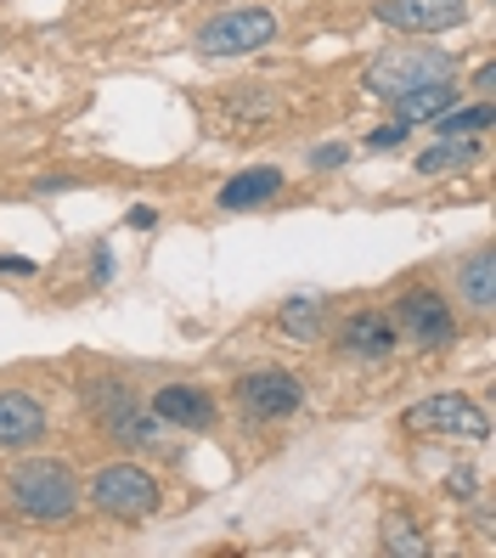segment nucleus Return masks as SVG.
Here are the masks:
<instances>
[{
  "instance_id": "nucleus-16",
  "label": "nucleus",
  "mask_w": 496,
  "mask_h": 558,
  "mask_svg": "<svg viewBox=\"0 0 496 558\" xmlns=\"http://www.w3.org/2000/svg\"><path fill=\"white\" fill-rule=\"evenodd\" d=\"M480 158V142L474 136H440L428 153H418V175H446V170H469Z\"/></svg>"
},
{
  "instance_id": "nucleus-13",
  "label": "nucleus",
  "mask_w": 496,
  "mask_h": 558,
  "mask_svg": "<svg viewBox=\"0 0 496 558\" xmlns=\"http://www.w3.org/2000/svg\"><path fill=\"white\" fill-rule=\"evenodd\" d=\"M277 192H282V170H271V163H259V170L231 175V181L215 192V204H220V209H259L266 198H277Z\"/></svg>"
},
{
  "instance_id": "nucleus-3",
  "label": "nucleus",
  "mask_w": 496,
  "mask_h": 558,
  "mask_svg": "<svg viewBox=\"0 0 496 558\" xmlns=\"http://www.w3.org/2000/svg\"><path fill=\"white\" fill-rule=\"evenodd\" d=\"M85 497L96 502V513L124 519V524H142V519L158 513L164 485H158V474H147L142 463H108L102 474L85 485Z\"/></svg>"
},
{
  "instance_id": "nucleus-23",
  "label": "nucleus",
  "mask_w": 496,
  "mask_h": 558,
  "mask_svg": "<svg viewBox=\"0 0 496 558\" xmlns=\"http://www.w3.org/2000/svg\"><path fill=\"white\" fill-rule=\"evenodd\" d=\"M124 220L136 226V232H153V226H158V209H147V204H142V209H130Z\"/></svg>"
},
{
  "instance_id": "nucleus-9",
  "label": "nucleus",
  "mask_w": 496,
  "mask_h": 558,
  "mask_svg": "<svg viewBox=\"0 0 496 558\" xmlns=\"http://www.w3.org/2000/svg\"><path fill=\"white\" fill-rule=\"evenodd\" d=\"M238 401H243V412L249 417H293V412H300L305 407V389H300V378H293V373H249L243 384H238Z\"/></svg>"
},
{
  "instance_id": "nucleus-4",
  "label": "nucleus",
  "mask_w": 496,
  "mask_h": 558,
  "mask_svg": "<svg viewBox=\"0 0 496 558\" xmlns=\"http://www.w3.org/2000/svg\"><path fill=\"white\" fill-rule=\"evenodd\" d=\"M277 40V12L266 7H238V12H220L197 28V51L204 57H249L259 46Z\"/></svg>"
},
{
  "instance_id": "nucleus-18",
  "label": "nucleus",
  "mask_w": 496,
  "mask_h": 558,
  "mask_svg": "<svg viewBox=\"0 0 496 558\" xmlns=\"http://www.w3.org/2000/svg\"><path fill=\"white\" fill-rule=\"evenodd\" d=\"M440 130V136H474V130H491L496 124V108L491 102H480V108H446L440 119H428Z\"/></svg>"
},
{
  "instance_id": "nucleus-20",
  "label": "nucleus",
  "mask_w": 496,
  "mask_h": 558,
  "mask_svg": "<svg viewBox=\"0 0 496 558\" xmlns=\"http://www.w3.org/2000/svg\"><path fill=\"white\" fill-rule=\"evenodd\" d=\"M344 158H350V153H344L339 142H327V147H311V163H316V170H339Z\"/></svg>"
},
{
  "instance_id": "nucleus-24",
  "label": "nucleus",
  "mask_w": 496,
  "mask_h": 558,
  "mask_svg": "<svg viewBox=\"0 0 496 558\" xmlns=\"http://www.w3.org/2000/svg\"><path fill=\"white\" fill-rule=\"evenodd\" d=\"M451 497H474V474H469V469L451 474Z\"/></svg>"
},
{
  "instance_id": "nucleus-14",
  "label": "nucleus",
  "mask_w": 496,
  "mask_h": 558,
  "mask_svg": "<svg viewBox=\"0 0 496 558\" xmlns=\"http://www.w3.org/2000/svg\"><path fill=\"white\" fill-rule=\"evenodd\" d=\"M446 108H457V85L451 80H435V85H418V90L395 96V119L401 124H428V119H440Z\"/></svg>"
},
{
  "instance_id": "nucleus-2",
  "label": "nucleus",
  "mask_w": 496,
  "mask_h": 558,
  "mask_svg": "<svg viewBox=\"0 0 496 558\" xmlns=\"http://www.w3.org/2000/svg\"><path fill=\"white\" fill-rule=\"evenodd\" d=\"M457 74V57L440 51V46H389L367 62V85L373 96L395 102L401 90H418V85H435V80H451Z\"/></svg>"
},
{
  "instance_id": "nucleus-15",
  "label": "nucleus",
  "mask_w": 496,
  "mask_h": 558,
  "mask_svg": "<svg viewBox=\"0 0 496 558\" xmlns=\"http://www.w3.org/2000/svg\"><path fill=\"white\" fill-rule=\"evenodd\" d=\"M457 293H462V305L480 311V316H491V311H496V259H491V248H480V254L469 259V266H462Z\"/></svg>"
},
{
  "instance_id": "nucleus-10",
  "label": "nucleus",
  "mask_w": 496,
  "mask_h": 558,
  "mask_svg": "<svg viewBox=\"0 0 496 558\" xmlns=\"http://www.w3.org/2000/svg\"><path fill=\"white\" fill-rule=\"evenodd\" d=\"M153 417L170 429H215V396L197 384H164L153 396Z\"/></svg>"
},
{
  "instance_id": "nucleus-21",
  "label": "nucleus",
  "mask_w": 496,
  "mask_h": 558,
  "mask_svg": "<svg viewBox=\"0 0 496 558\" xmlns=\"http://www.w3.org/2000/svg\"><path fill=\"white\" fill-rule=\"evenodd\" d=\"M401 136H407V124L395 119V124H384V130H378V136H373L367 147H395V142H401Z\"/></svg>"
},
{
  "instance_id": "nucleus-12",
  "label": "nucleus",
  "mask_w": 496,
  "mask_h": 558,
  "mask_svg": "<svg viewBox=\"0 0 496 558\" xmlns=\"http://www.w3.org/2000/svg\"><path fill=\"white\" fill-rule=\"evenodd\" d=\"M339 350L355 355V361H384L395 350V322L384 311H355L339 333Z\"/></svg>"
},
{
  "instance_id": "nucleus-19",
  "label": "nucleus",
  "mask_w": 496,
  "mask_h": 558,
  "mask_svg": "<svg viewBox=\"0 0 496 558\" xmlns=\"http://www.w3.org/2000/svg\"><path fill=\"white\" fill-rule=\"evenodd\" d=\"M384 553H395V558H423V553H428V542L418 536V524H412V519L384 513Z\"/></svg>"
},
{
  "instance_id": "nucleus-8",
  "label": "nucleus",
  "mask_w": 496,
  "mask_h": 558,
  "mask_svg": "<svg viewBox=\"0 0 496 558\" xmlns=\"http://www.w3.org/2000/svg\"><path fill=\"white\" fill-rule=\"evenodd\" d=\"M395 333H407L412 344H428V350H440V344H451V333H457V322H451V311H446V300L440 293H428V288H418V293H401L395 300Z\"/></svg>"
},
{
  "instance_id": "nucleus-6",
  "label": "nucleus",
  "mask_w": 496,
  "mask_h": 558,
  "mask_svg": "<svg viewBox=\"0 0 496 558\" xmlns=\"http://www.w3.org/2000/svg\"><path fill=\"white\" fill-rule=\"evenodd\" d=\"M407 435H457V440H485L491 417L469 401V396H428L407 412Z\"/></svg>"
},
{
  "instance_id": "nucleus-5",
  "label": "nucleus",
  "mask_w": 496,
  "mask_h": 558,
  "mask_svg": "<svg viewBox=\"0 0 496 558\" xmlns=\"http://www.w3.org/2000/svg\"><path fill=\"white\" fill-rule=\"evenodd\" d=\"M90 407H96L102 429H108L119 446H130V451H164V423H158L153 412H142V401L124 396L119 384L90 389Z\"/></svg>"
},
{
  "instance_id": "nucleus-11",
  "label": "nucleus",
  "mask_w": 496,
  "mask_h": 558,
  "mask_svg": "<svg viewBox=\"0 0 496 558\" xmlns=\"http://www.w3.org/2000/svg\"><path fill=\"white\" fill-rule=\"evenodd\" d=\"M46 435V407L23 389H0V451H23Z\"/></svg>"
},
{
  "instance_id": "nucleus-17",
  "label": "nucleus",
  "mask_w": 496,
  "mask_h": 558,
  "mask_svg": "<svg viewBox=\"0 0 496 558\" xmlns=\"http://www.w3.org/2000/svg\"><path fill=\"white\" fill-rule=\"evenodd\" d=\"M277 322H282V333H293V339H322L327 305L316 300V293H293V300L277 305Z\"/></svg>"
},
{
  "instance_id": "nucleus-1",
  "label": "nucleus",
  "mask_w": 496,
  "mask_h": 558,
  "mask_svg": "<svg viewBox=\"0 0 496 558\" xmlns=\"http://www.w3.org/2000/svg\"><path fill=\"white\" fill-rule=\"evenodd\" d=\"M7 490H12V508L35 524H62L80 508V480H74L69 463H57V457H28V463H17Z\"/></svg>"
},
{
  "instance_id": "nucleus-7",
  "label": "nucleus",
  "mask_w": 496,
  "mask_h": 558,
  "mask_svg": "<svg viewBox=\"0 0 496 558\" xmlns=\"http://www.w3.org/2000/svg\"><path fill=\"white\" fill-rule=\"evenodd\" d=\"M373 17L395 35H446V28H462L469 0H378Z\"/></svg>"
},
{
  "instance_id": "nucleus-22",
  "label": "nucleus",
  "mask_w": 496,
  "mask_h": 558,
  "mask_svg": "<svg viewBox=\"0 0 496 558\" xmlns=\"http://www.w3.org/2000/svg\"><path fill=\"white\" fill-rule=\"evenodd\" d=\"M0 271H12V277H28V271H35V259H23V254H0Z\"/></svg>"
}]
</instances>
